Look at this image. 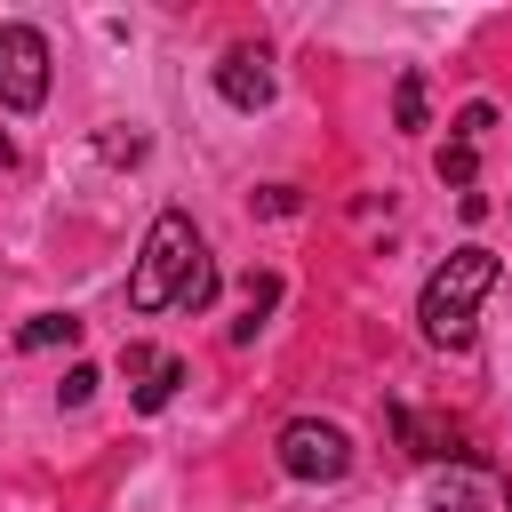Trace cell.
<instances>
[{"label": "cell", "instance_id": "6da1fadb", "mask_svg": "<svg viewBox=\"0 0 512 512\" xmlns=\"http://www.w3.org/2000/svg\"><path fill=\"white\" fill-rule=\"evenodd\" d=\"M496 248H456L432 280H424V296H416V320H424V336L440 344V352H472V312H480V296L496 288Z\"/></svg>", "mask_w": 512, "mask_h": 512}, {"label": "cell", "instance_id": "7a4b0ae2", "mask_svg": "<svg viewBox=\"0 0 512 512\" xmlns=\"http://www.w3.org/2000/svg\"><path fill=\"white\" fill-rule=\"evenodd\" d=\"M200 232H192V216L184 208H160L152 216V232H144V256H136V272H128V304L136 312H160V304H176L184 296V280L200 272Z\"/></svg>", "mask_w": 512, "mask_h": 512}, {"label": "cell", "instance_id": "3957f363", "mask_svg": "<svg viewBox=\"0 0 512 512\" xmlns=\"http://www.w3.org/2000/svg\"><path fill=\"white\" fill-rule=\"evenodd\" d=\"M272 448H280V472H288V480H344V472H352V440H344V424H328V416H288Z\"/></svg>", "mask_w": 512, "mask_h": 512}, {"label": "cell", "instance_id": "277c9868", "mask_svg": "<svg viewBox=\"0 0 512 512\" xmlns=\"http://www.w3.org/2000/svg\"><path fill=\"white\" fill-rule=\"evenodd\" d=\"M0 104L8 112L48 104V32L40 24H0Z\"/></svg>", "mask_w": 512, "mask_h": 512}, {"label": "cell", "instance_id": "5b68a950", "mask_svg": "<svg viewBox=\"0 0 512 512\" xmlns=\"http://www.w3.org/2000/svg\"><path fill=\"white\" fill-rule=\"evenodd\" d=\"M384 424L400 432V448H408L416 464H480V448H472L456 424H432V416H416L408 400H392V408H384Z\"/></svg>", "mask_w": 512, "mask_h": 512}, {"label": "cell", "instance_id": "8992f818", "mask_svg": "<svg viewBox=\"0 0 512 512\" xmlns=\"http://www.w3.org/2000/svg\"><path fill=\"white\" fill-rule=\"evenodd\" d=\"M216 96L232 112H264L272 104V56L264 48H224L216 56Z\"/></svg>", "mask_w": 512, "mask_h": 512}, {"label": "cell", "instance_id": "52a82bcc", "mask_svg": "<svg viewBox=\"0 0 512 512\" xmlns=\"http://www.w3.org/2000/svg\"><path fill=\"white\" fill-rule=\"evenodd\" d=\"M240 296H248V304H240V320H232V344H256L264 312L280 304V272H248V280H240Z\"/></svg>", "mask_w": 512, "mask_h": 512}, {"label": "cell", "instance_id": "ba28073f", "mask_svg": "<svg viewBox=\"0 0 512 512\" xmlns=\"http://www.w3.org/2000/svg\"><path fill=\"white\" fill-rule=\"evenodd\" d=\"M16 344H24V352H48V344H80V320H72V312H32V320L16 328Z\"/></svg>", "mask_w": 512, "mask_h": 512}, {"label": "cell", "instance_id": "9c48e42d", "mask_svg": "<svg viewBox=\"0 0 512 512\" xmlns=\"http://www.w3.org/2000/svg\"><path fill=\"white\" fill-rule=\"evenodd\" d=\"M176 392H184V360H176V352H160V368H152V376L136 384V408L152 416V408H168Z\"/></svg>", "mask_w": 512, "mask_h": 512}, {"label": "cell", "instance_id": "30bf717a", "mask_svg": "<svg viewBox=\"0 0 512 512\" xmlns=\"http://www.w3.org/2000/svg\"><path fill=\"white\" fill-rule=\"evenodd\" d=\"M424 112H432L424 72H400V80H392V120H400V128H424Z\"/></svg>", "mask_w": 512, "mask_h": 512}, {"label": "cell", "instance_id": "8fae6325", "mask_svg": "<svg viewBox=\"0 0 512 512\" xmlns=\"http://www.w3.org/2000/svg\"><path fill=\"white\" fill-rule=\"evenodd\" d=\"M472 168H480V152L448 136V144H440V184H448V192H472Z\"/></svg>", "mask_w": 512, "mask_h": 512}, {"label": "cell", "instance_id": "7c38bea8", "mask_svg": "<svg viewBox=\"0 0 512 512\" xmlns=\"http://www.w3.org/2000/svg\"><path fill=\"white\" fill-rule=\"evenodd\" d=\"M424 512H480V488L456 472V480H432V496H424Z\"/></svg>", "mask_w": 512, "mask_h": 512}, {"label": "cell", "instance_id": "4fadbf2b", "mask_svg": "<svg viewBox=\"0 0 512 512\" xmlns=\"http://www.w3.org/2000/svg\"><path fill=\"white\" fill-rule=\"evenodd\" d=\"M96 384H104V376H96V368L80 360V368H64V384H56V400H64V408H88V400H96Z\"/></svg>", "mask_w": 512, "mask_h": 512}, {"label": "cell", "instance_id": "5bb4252c", "mask_svg": "<svg viewBox=\"0 0 512 512\" xmlns=\"http://www.w3.org/2000/svg\"><path fill=\"white\" fill-rule=\"evenodd\" d=\"M176 304H184V312H208V304H216V264H208V256H200V272L184 280V296H176Z\"/></svg>", "mask_w": 512, "mask_h": 512}, {"label": "cell", "instance_id": "9a60e30c", "mask_svg": "<svg viewBox=\"0 0 512 512\" xmlns=\"http://www.w3.org/2000/svg\"><path fill=\"white\" fill-rule=\"evenodd\" d=\"M488 128H496V104H464L456 112V144H480Z\"/></svg>", "mask_w": 512, "mask_h": 512}, {"label": "cell", "instance_id": "2e32d148", "mask_svg": "<svg viewBox=\"0 0 512 512\" xmlns=\"http://www.w3.org/2000/svg\"><path fill=\"white\" fill-rule=\"evenodd\" d=\"M256 208H264V216H296V192H288V184H264Z\"/></svg>", "mask_w": 512, "mask_h": 512}, {"label": "cell", "instance_id": "e0dca14e", "mask_svg": "<svg viewBox=\"0 0 512 512\" xmlns=\"http://www.w3.org/2000/svg\"><path fill=\"white\" fill-rule=\"evenodd\" d=\"M0 160H8V136H0Z\"/></svg>", "mask_w": 512, "mask_h": 512}]
</instances>
